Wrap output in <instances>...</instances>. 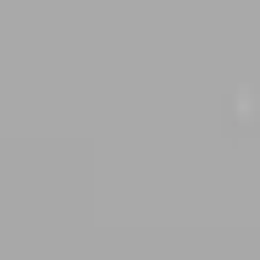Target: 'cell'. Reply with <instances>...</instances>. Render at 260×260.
Masks as SVG:
<instances>
[]
</instances>
